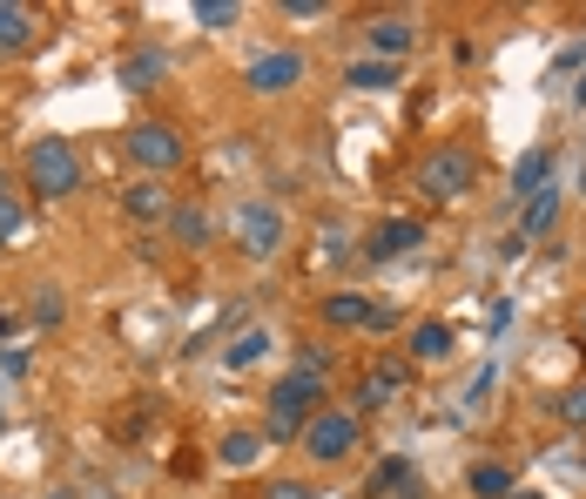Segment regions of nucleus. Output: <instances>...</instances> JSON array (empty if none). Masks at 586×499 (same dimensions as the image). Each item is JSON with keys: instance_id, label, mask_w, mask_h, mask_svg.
Instances as JSON below:
<instances>
[{"instance_id": "1", "label": "nucleus", "mask_w": 586, "mask_h": 499, "mask_svg": "<svg viewBox=\"0 0 586 499\" xmlns=\"http://www.w3.org/2000/svg\"><path fill=\"white\" fill-rule=\"evenodd\" d=\"M323 378H330V358L317 345H304L290 358V371L270 385V426H264V446H284V439H304V426L323 411Z\"/></svg>"}, {"instance_id": "2", "label": "nucleus", "mask_w": 586, "mask_h": 499, "mask_svg": "<svg viewBox=\"0 0 586 499\" xmlns=\"http://www.w3.org/2000/svg\"><path fill=\"white\" fill-rule=\"evenodd\" d=\"M21 176L41 203H68V196H81V155L68 135H34L21 155Z\"/></svg>"}, {"instance_id": "3", "label": "nucleus", "mask_w": 586, "mask_h": 499, "mask_svg": "<svg viewBox=\"0 0 586 499\" xmlns=\"http://www.w3.org/2000/svg\"><path fill=\"white\" fill-rule=\"evenodd\" d=\"M472 183H479V155L465 142H445V149H432L425 162H418V190H425L432 203H459Z\"/></svg>"}, {"instance_id": "4", "label": "nucleus", "mask_w": 586, "mask_h": 499, "mask_svg": "<svg viewBox=\"0 0 586 499\" xmlns=\"http://www.w3.org/2000/svg\"><path fill=\"white\" fill-rule=\"evenodd\" d=\"M122 149H128L135 170L155 176V183H162V176H176V170H183V155H189V142H183L169 122H135V129L122 135Z\"/></svg>"}, {"instance_id": "5", "label": "nucleus", "mask_w": 586, "mask_h": 499, "mask_svg": "<svg viewBox=\"0 0 586 499\" xmlns=\"http://www.w3.org/2000/svg\"><path fill=\"white\" fill-rule=\"evenodd\" d=\"M229 236H236L243 257H277L284 236H290V223H284V210H277V203L243 196V203H236V216H229Z\"/></svg>"}, {"instance_id": "6", "label": "nucleus", "mask_w": 586, "mask_h": 499, "mask_svg": "<svg viewBox=\"0 0 586 499\" xmlns=\"http://www.w3.org/2000/svg\"><path fill=\"white\" fill-rule=\"evenodd\" d=\"M304 452H310V459H323V466L351 459V452H358V411H338V405H323L317 419L304 426Z\"/></svg>"}, {"instance_id": "7", "label": "nucleus", "mask_w": 586, "mask_h": 499, "mask_svg": "<svg viewBox=\"0 0 586 499\" xmlns=\"http://www.w3.org/2000/svg\"><path fill=\"white\" fill-rule=\"evenodd\" d=\"M310 74V61L297 54V48H264L257 61L243 68V81H249V95H290L297 81Z\"/></svg>"}, {"instance_id": "8", "label": "nucleus", "mask_w": 586, "mask_h": 499, "mask_svg": "<svg viewBox=\"0 0 586 499\" xmlns=\"http://www.w3.org/2000/svg\"><path fill=\"white\" fill-rule=\"evenodd\" d=\"M418 243H425V223H418V216H384V223L364 236V257H371V264H391V257H411Z\"/></svg>"}, {"instance_id": "9", "label": "nucleus", "mask_w": 586, "mask_h": 499, "mask_svg": "<svg viewBox=\"0 0 586 499\" xmlns=\"http://www.w3.org/2000/svg\"><path fill=\"white\" fill-rule=\"evenodd\" d=\"M162 74H169V48H162V41H142V48H128V54H122V68H115V81H122L128 95H148Z\"/></svg>"}, {"instance_id": "10", "label": "nucleus", "mask_w": 586, "mask_h": 499, "mask_svg": "<svg viewBox=\"0 0 586 499\" xmlns=\"http://www.w3.org/2000/svg\"><path fill=\"white\" fill-rule=\"evenodd\" d=\"M364 48H371V61H404L418 48V21L411 14H378L364 28Z\"/></svg>"}, {"instance_id": "11", "label": "nucleus", "mask_w": 586, "mask_h": 499, "mask_svg": "<svg viewBox=\"0 0 586 499\" xmlns=\"http://www.w3.org/2000/svg\"><path fill=\"white\" fill-rule=\"evenodd\" d=\"M559 210H566V190H559V183H546L539 196H526V203H520V236H526V243L553 236V230H559Z\"/></svg>"}, {"instance_id": "12", "label": "nucleus", "mask_w": 586, "mask_h": 499, "mask_svg": "<svg viewBox=\"0 0 586 499\" xmlns=\"http://www.w3.org/2000/svg\"><path fill=\"white\" fill-rule=\"evenodd\" d=\"M122 210H128L135 223H155V230H162V223H169V210H176V203H169V190H162L155 176H135V183L122 190Z\"/></svg>"}, {"instance_id": "13", "label": "nucleus", "mask_w": 586, "mask_h": 499, "mask_svg": "<svg viewBox=\"0 0 586 499\" xmlns=\"http://www.w3.org/2000/svg\"><path fill=\"white\" fill-rule=\"evenodd\" d=\"M371 499H418V466H411V452H391L384 466H371V486H364Z\"/></svg>"}, {"instance_id": "14", "label": "nucleus", "mask_w": 586, "mask_h": 499, "mask_svg": "<svg viewBox=\"0 0 586 499\" xmlns=\"http://www.w3.org/2000/svg\"><path fill=\"white\" fill-rule=\"evenodd\" d=\"M452 345H459V330H452L445 317L411 324V358H418V365H445V358H452Z\"/></svg>"}, {"instance_id": "15", "label": "nucleus", "mask_w": 586, "mask_h": 499, "mask_svg": "<svg viewBox=\"0 0 586 499\" xmlns=\"http://www.w3.org/2000/svg\"><path fill=\"white\" fill-rule=\"evenodd\" d=\"M257 459H264V432L257 426H229L216 439V466H229V472H249Z\"/></svg>"}, {"instance_id": "16", "label": "nucleus", "mask_w": 586, "mask_h": 499, "mask_svg": "<svg viewBox=\"0 0 586 499\" xmlns=\"http://www.w3.org/2000/svg\"><path fill=\"white\" fill-rule=\"evenodd\" d=\"M404 385H411V365L384 358V365H371V378L358 385V405H364V411H378V405H391V398H398Z\"/></svg>"}, {"instance_id": "17", "label": "nucleus", "mask_w": 586, "mask_h": 499, "mask_svg": "<svg viewBox=\"0 0 586 499\" xmlns=\"http://www.w3.org/2000/svg\"><path fill=\"white\" fill-rule=\"evenodd\" d=\"M264 352H270V330H264V324H243L236 338L216 352V365H223V371H249V365H264Z\"/></svg>"}, {"instance_id": "18", "label": "nucleus", "mask_w": 586, "mask_h": 499, "mask_svg": "<svg viewBox=\"0 0 586 499\" xmlns=\"http://www.w3.org/2000/svg\"><path fill=\"white\" fill-rule=\"evenodd\" d=\"M162 230H169V243H183V249H209V236H216L209 210H196V203H176Z\"/></svg>"}, {"instance_id": "19", "label": "nucleus", "mask_w": 586, "mask_h": 499, "mask_svg": "<svg viewBox=\"0 0 586 499\" xmlns=\"http://www.w3.org/2000/svg\"><path fill=\"white\" fill-rule=\"evenodd\" d=\"M465 486H472V499H513V492H520V479H513L506 459H472Z\"/></svg>"}, {"instance_id": "20", "label": "nucleus", "mask_w": 586, "mask_h": 499, "mask_svg": "<svg viewBox=\"0 0 586 499\" xmlns=\"http://www.w3.org/2000/svg\"><path fill=\"white\" fill-rule=\"evenodd\" d=\"M546 183H553V149H526V155L513 162V190H506V196L526 203V196H539Z\"/></svg>"}, {"instance_id": "21", "label": "nucleus", "mask_w": 586, "mask_h": 499, "mask_svg": "<svg viewBox=\"0 0 586 499\" xmlns=\"http://www.w3.org/2000/svg\"><path fill=\"white\" fill-rule=\"evenodd\" d=\"M323 324H330V330H364V324H371V297L330 291V297H323Z\"/></svg>"}, {"instance_id": "22", "label": "nucleus", "mask_w": 586, "mask_h": 499, "mask_svg": "<svg viewBox=\"0 0 586 499\" xmlns=\"http://www.w3.org/2000/svg\"><path fill=\"white\" fill-rule=\"evenodd\" d=\"M345 81H351L358 95H391V89H398V61H371V54H364V61L345 68Z\"/></svg>"}, {"instance_id": "23", "label": "nucleus", "mask_w": 586, "mask_h": 499, "mask_svg": "<svg viewBox=\"0 0 586 499\" xmlns=\"http://www.w3.org/2000/svg\"><path fill=\"white\" fill-rule=\"evenodd\" d=\"M28 41H34V14L21 8V0H0V61L21 54Z\"/></svg>"}, {"instance_id": "24", "label": "nucleus", "mask_w": 586, "mask_h": 499, "mask_svg": "<svg viewBox=\"0 0 586 499\" xmlns=\"http://www.w3.org/2000/svg\"><path fill=\"white\" fill-rule=\"evenodd\" d=\"M498 391V358H485L472 378H465V391H459V411H465V419H472V411H485V398Z\"/></svg>"}, {"instance_id": "25", "label": "nucleus", "mask_w": 586, "mask_h": 499, "mask_svg": "<svg viewBox=\"0 0 586 499\" xmlns=\"http://www.w3.org/2000/svg\"><path fill=\"white\" fill-rule=\"evenodd\" d=\"M28 317H34L41 330H54V324L68 317V291H61V284H41V291H34V304H28Z\"/></svg>"}, {"instance_id": "26", "label": "nucleus", "mask_w": 586, "mask_h": 499, "mask_svg": "<svg viewBox=\"0 0 586 499\" xmlns=\"http://www.w3.org/2000/svg\"><path fill=\"white\" fill-rule=\"evenodd\" d=\"M196 28H209V34H223V28H236L243 21V8H236V0H196Z\"/></svg>"}, {"instance_id": "27", "label": "nucleus", "mask_w": 586, "mask_h": 499, "mask_svg": "<svg viewBox=\"0 0 586 499\" xmlns=\"http://www.w3.org/2000/svg\"><path fill=\"white\" fill-rule=\"evenodd\" d=\"M553 419H559V426H573V432H586V378H579V385H566V391L553 398Z\"/></svg>"}, {"instance_id": "28", "label": "nucleus", "mask_w": 586, "mask_h": 499, "mask_svg": "<svg viewBox=\"0 0 586 499\" xmlns=\"http://www.w3.org/2000/svg\"><path fill=\"white\" fill-rule=\"evenodd\" d=\"M579 68H586V41H566V48L553 54V68H546V89H559V81L579 74Z\"/></svg>"}, {"instance_id": "29", "label": "nucleus", "mask_w": 586, "mask_h": 499, "mask_svg": "<svg viewBox=\"0 0 586 499\" xmlns=\"http://www.w3.org/2000/svg\"><path fill=\"white\" fill-rule=\"evenodd\" d=\"M21 223H28V203H21L14 190H0V243L21 236Z\"/></svg>"}, {"instance_id": "30", "label": "nucleus", "mask_w": 586, "mask_h": 499, "mask_svg": "<svg viewBox=\"0 0 586 499\" xmlns=\"http://www.w3.org/2000/svg\"><path fill=\"white\" fill-rule=\"evenodd\" d=\"M398 324H404V310H398V304H378V297H371V324H364V330H378V338H384V330H398Z\"/></svg>"}, {"instance_id": "31", "label": "nucleus", "mask_w": 586, "mask_h": 499, "mask_svg": "<svg viewBox=\"0 0 586 499\" xmlns=\"http://www.w3.org/2000/svg\"><path fill=\"white\" fill-rule=\"evenodd\" d=\"M317 249H323V257H330V264H338V257H351V236H345L338 223H330V230L317 236Z\"/></svg>"}, {"instance_id": "32", "label": "nucleus", "mask_w": 586, "mask_h": 499, "mask_svg": "<svg viewBox=\"0 0 586 499\" xmlns=\"http://www.w3.org/2000/svg\"><path fill=\"white\" fill-rule=\"evenodd\" d=\"M264 499H310V486H304V479H270Z\"/></svg>"}, {"instance_id": "33", "label": "nucleus", "mask_w": 586, "mask_h": 499, "mask_svg": "<svg viewBox=\"0 0 586 499\" xmlns=\"http://www.w3.org/2000/svg\"><path fill=\"white\" fill-rule=\"evenodd\" d=\"M284 14H290V21H317V14H323V0H284Z\"/></svg>"}, {"instance_id": "34", "label": "nucleus", "mask_w": 586, "mask_h": 499, "mask_svg": "<svg viewBox=\"0 0 586 499\" xmlns=\"http://www.w3.org/2000/svg\"><path fill=\"white\" fill-rule=\"evenodd\" d=\"M506 324H513V304H506V297H498V304L485 310V330H492V338H498V330H506Z\"/></svg>"}, {"instance_id": "35", "label": "nucleus", "mask_w": 586, "mask_h": 499, "mask_svg": "<svg viewBox=\"0 0 586 499\" xmlns=\"http://www.w3.org/2000/svg\"><path fill=\"white\" fill-rule=\"evenodd\" d=\"M0 371H8V378H21V371H28V352H0Z\"/></svg>"}, {"instance_id": "36", "label": "nucleus", "mask_w": 586, "mask_h": 499, "mask_svg": "<svg viewBox=\"0 0 586 499\" xmlns=\"http://www.w3.org/2000/svg\"><path fill=\"white\" fill-rule=\"evenodd\" d=\"M573 109H586V68L573 74Z\"/></svg>"}, {"instance_id": "37", "label": "nucleus", "mask_w": 586, "mask_h": 499, "mask_svg": "<svg viewBox=\"0 0 586 499\" xmlns=\"http://www.w3.org/2000/svg\"><path fill=\"white\" fill-rule=\"evenodd\" d=\"M14 324H21L14 310H0V338H14Z\"/></svg>"}, {"instance_id": "38", "label": "nucleus", "mask_w": 586, "mask_h": 499, "mask_svg": "<svg viewBox=\"0 0 586 499\" xmlns=\"http://www.w3.org/2000/svg\"><path fill=\"white\" fill-rule=\"evenodd\" d=\"M513 499H546V492H533V486H520V492H513Z\"/></svg>"}, {"instance_id": "39", "label": "nucleus", "mask_w": 586, "mask_h": 499, "mask_svg": "<svg viewBox=\"0 0 586 499\" xmlns=\"http://www.w3.org/2000/svg\"><path fill=\"white\" fill-rule=\"evenodd\" d=\"M48 499H74V492H68V486H54V492H48Z\"/></svg>"}, {"instance_id": "40", "label": "nucleus", "mask_w": 586, "mask_h": 499, "mask_svg": "<svg viewBox=\"0 0 586 499\" xmlns=\"http://www.w3.org/2000/svg\"><path fill=\"white\" fill-rule=\"evenodd\" d=\"M579 338H586V304H579Z\"/></svg>"}, {"instance_id": "41", "label": "nucleus", "mask_w": 586, "mask_h": 499, "mask_svg": "<svg viewBox=\"0 0 586 499\" xmlns=\"http://www.w3.org/2000/svg\"><path fill=\"white\" fill-rule=\"evenodd\" d=\"M102 499H122V492H102Z\"/></svg>"}, {"instance_id": "42", "label": "nucleus", "mask_w": 586, "mask_h": 499, "mask_svg": "<svg viewBox=\"0 0 586 499\" xmlns=\"http://www.w3.org/2000/svg\"><path fill=\"white\" fill-rule=\"evenodd\" d=\"M579 466H586V459H579Z\"/></svg>"}]
</instances>
